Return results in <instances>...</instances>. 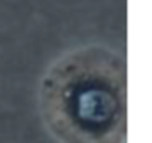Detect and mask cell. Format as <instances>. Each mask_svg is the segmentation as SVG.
I'll return each instance as SVG.
<instances>
[{
    "label": "cell",
    "instance_id": "obj_1",
    "mask_svg": "<svg viewBox=\"0 0 152 143\" xmlns=\"http://www.w3.org/2000/svg\"><path fill=\"white\" fill-rule=\"evenodd\" d=\"M127 63L122 52L87 43L58 55L40 82L42 100L52 124L87 142L110 137L125 107Z\"/></svg>",
    "mask_w": 152,
    "mask_h": 143
}]
</instances>
